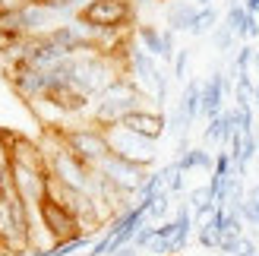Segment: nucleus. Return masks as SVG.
I'll return each instance as SVG.
<instances>
[{"label":"nucleus","instance_id":"1","mask_svg":"<svg viewBox=\"0 0 259 256\" xmlns=\"http://www.w3.org/2000/svg\"><path fill=\"white\" fill-rule=\"evenodd\" d=\"M63 146H67L76 158H79L85 168H98L101 161L111 155V143H108V133L101 126H79V130H60L54 133Z\"/></svg>","mask_w":259,"mask_h":256},{"label":"nucleus","instance_id":"2","mask_svg":"<svg viewBox=\"0 0 259 256\" xmlns=\"http://www.w3.org/2000/svg\"><path fill=\"white\" fill-rule=\"evenodd\" d=\"M76 19H82L85 25H95V29L123 32V29L133 25L136 7L130 4V0H89V4L76 13Z\"/></svg>","mask_w":259,"mask_h":256},{"label":"nucleus","instance_id":"3","mask_svg":"<svg viewBox=\"0 0 259 256\" xmlns=\"http://www.w3.org/2000/svg\"><path fill=\"white\" fill-rule=\"evenodd\" d=\"M38 219H41L45 231L54 237V244H60V240H73V237H82V225L79 219L63 206V202H57L54 196H45L41 202H38Z\"/></svg>","mask_w":259,"mask_h":256},{"label":"nucleus","instance_id":"4","mask_svg":"<svg viewBox=\"0 0 259 256\" xmlns=\"http://www.w3.org/2000/svg\"><path fill=\"white\" fill-rule=\"evenodd\" d=\"M41 101L54 105V108H57V111H63V114H79V111H85V105H89V95H85V92H79V89H76L73 82L54 79V82L45 89Z\"/></svg>","mask_w":259,"mask_h":256},{"label":"nucleus","instance_id":"5","mask_svg":"<svg viewBox=\"0 0 259 256\" xmlns=\"http://www.w3.org/2000/svg\"><path fill=\"white\" fill-rule=\"evenodd\" d=\"M120 126H126L130 133H136V136H142V139H158L161 133H164V117L158 111H146V108H136V111H130L126 117L120 120Z\"/></svg>","mask_w":259,"mask_h":256},{"label":"nucleus","instance_id":"6","mask_svg":"<svg viewBox=\"0 0 259 256\" xmlns=\"http://www.w3.org/2000/svg\"><path fill=\"white\" fill-rule=\"evenodd\" d=\"M139 45L149 51L152 57H161V60H171L174 57V32L167 29V32H161V29H155V25H139Z\"/></svg>","mask_w":259,"mask_h":256},{"label":"nucleus","instance_id":"7","mask_svg":"<svg viewBox=\"0 0 259 256\" xmlns=\"http://www.w3.org/2000/svg\"><path fill=\"white\" fill-rule=\"evenodd\" d=\"M222 98H225V76L215 73L209 82H202V114L209 120L222 114Z\"/></svg>","mask_w":259,"mask_h":256},{"label":"nucleus","instance_id":"8","mask_svg":"<svg viewBox=\"0 0 259 256\" xmlns=\"http://www.w3.org/2000/svg\"><path fill=\"white\" fill-rule=\"evenodd\" d=\"M196 13H199L196 4H190V0H174V4L167 7V25H171V32H190Z\"/></svg>","mask_w":259,"mask_h":256},{"label":"nucleus","instance_id":"9","mask_svg":"<svg viewBox=\"0 0 259 256\" xmlns=\"http://www.w3.org/2000/svg\"><path fill=\"white\" fill-rule=\"evenodd\" d=\"M177 168H180V171H190V168H205V171H212L215 161H212V155H209L205 149H184V155H180Z\"/></svg>","mask_w":259,"mask_h":256},{"label":"nucleus","instance_id":"10","mask_svg":"<svg viewBox=\"0 0 259 256\" xmlns=\"http://www.w3.org/2000/svg\"><path fill=\"white\" fill-rule=\"evenodd\" d=\"M218 22V13L212 10V7H199V13H196V19H193V35H202V32H209L212 25Z\"/></svg>","mask_w":259,"mask_h":256},{"label":"nucleus","instance_id":"11","mask_svg":"<svg viewBox=\"0 0 259 256\" xmlns=\"http://www.w3.org/2000/svg\"><path fill=\"white\" fill-rule=\"evenodd\" d=\"M234 120L240 133H253V105H237L234 108Z\"/></svg>","mask_w":259,"mask_h":256},{"label":"nucleus","instance_id":"12","mask_svg":"<svg viewBox=\"0 0 259 256\" xmlns=\"http://www.w3.org/2000/svg\"><path fill=\"white\" fill-rule=\"evenodd\" d=\"M253 57H256V48H250L247 41H243V48L237 51V57H234V73H247Z\"/></svg>","mask_w":259,"mask_h":256},{"label":"nucleus","instance_id":"13","mask_svg":"<svg viewBox=\"0 0 259 256\" xmlns=\"http://www.w3.org/2000/svg\"><path fill=\"white\" fill-rule=\"evenodd\" d=\"M234 38H237V35L231 32V25H228V22H222V25L215 29V48H218V51H231Z\"/></svg>","mask_w":259,"mask_h":256},{"label":"nucleus","instance_id":"14","mask_svg":"<svg viewBox=\"0 0 259 256\" xmlns=\"http://www.w3.org/2000/svg\"><path fill=\"white\" fill-rule=\"evenodd\" d=\"M187 60H190V51H177V57H174V73H177V76H184Z\"/></svg>","mask_w":259,"mask_h":256},{"label":"nucleus","instance_id":"15","mask_svg":"<svg viewBox=\"0 0 259 256\" xmlns=\"http://www.w3.org/2000/svg\"><path fill=\"white\" fill-rule=\"evenodd\" d=\"M243 7H247L253 16H259V0H243Z\"/></svg>","mask_w":259,"mask_h":256},{"label":"nucleus","instance_id":"16","mask_svg":"<svg viewBox=\"0 0 259 256\" xmlns=\"http://www.w3.org/2000/svg\"><path fill=\"white\" fill-rule=\"evenodd\" d=\"M212 4V0H196V7H209Z\"/></svg>","mask_w":259,"mask_h":256},{"label":"nucleus","instance_id":"17","mask_svg":"<svg viewBox=\"0 0 259 256\" xmlns=\"http://www.w3.org/2000/svg\"><path fill=\"white\" fill-rule=\"evenodd\" d=\"M253 105H256V108H259V89H256V95H253Z\"/></svg>","mask_w":259,"mask_h":256},{"label":"nucleus","instance_id":"18","mask_svg":"<svg viewBox=\"0 0 259 256\" xmlns=\"http://www.w3.org/2000/svg\"><path fill=\"white\" fill-rule=\"evenodd\" d=\"M237 4H243V0H231V7H237Z\"/></svg>","mask_w":259,"mask_h":256}]
</instances>
